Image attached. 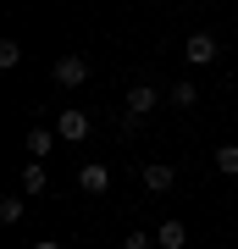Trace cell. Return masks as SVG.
<instances>
[{
	"label": "cell",
	"mask_w": 238,
	"mask_h": 249,
	"mask_svg": "<svg viewBox=\"0 0 238 249\" xmlns=\"http://www.w3.org/2000/svg\"><path fill=\"white\" fill-rule=\"evenodd\" d=\"M161 100H166V94H161L155 83H133V89L122 94V116H133V122L144 127V116H150V111L161 106Z\"/></svg>",
	"instance_id": "6da1fadb"
},
{
	"label": "cell",
	"mask_w": 238,
	"mask_h": 249,
	"mask_svg": "<svg viewBox=\"0 0 238 249\" xmlns=\"http://www.w3.org/2000/svg\"><path fill=\"white\" fill-rule=\"evenodd\" d=\"M89 127H94V122H89V111H78V106H67L61 116H55V139H61V144H83Z\"/></svg>",
	"instance_id": "7a4b0ae2"
},
{
	"label": "cell",
	"mask_w": 238,
	"mask_h": 249,
	"mask_svg": "<svg viewBox=\"0 0 238 249\" xmlns=\"http://www.w3.org/2000/svg\"><path fill=\"white\" fill-rule=\"evenodd\" d=\"M216 55H221V45H216L211 34H188V39H183V61H188V67H211Z\"/></svg>",
	"instance_id": "3957f363"
},
{
	"label": "cell",
	"mask_w": 238,
	"mask_h": 249,
	"mask_svg": "<svg viewBox=\"0 0 238 249\" xmlns=\"http://www.w3.org/2000/svg\"><path fill=\"white\" fill-rule=\"evenodd\" d=\"M78 188H83V194H106V188H111V166H106V160H83V166H78Z\"/></svg>",
	"instance_id": "277c9868"
},
{
	"label": "cell",
	"mask_w": 238,
	"mask_h": 249,
	"mask_svg": "<svg viewBox=\"0 0 238 249\" xmlns=\"http://www.w3.org/2000/svg\"><path fill=\"white\" fill-rule=\"evenodd\" d=\"M139 183H144V194H172V183H177V172L166 166V160H150V166L139 172Z\"/></svg>",
	"instance_id": "5b68a950"
},
{
	"label": "cell",
	"mask_w": 238,
	"mask_h": 249,
	"mask_svg": "<svg viewBox=\"0 0 238 249\" xmlns=\"http://www.w3.org/2000/svg\"><path fill=\"white\" fill-rule=\"evenodd\" d=\"M55 83H61V89H83L89 83V61L83 55H61V61H55Z\"/></svg>",
	"instance_id": "8992f818"
},
{
	"label": "cell",
	"mask_w": 238,
	"mask_h": 249,
	"mask_svg": "<svg viewBox=\"0 0 238 249\" xmlns=\"http://www.w3.org/2000/svg\"><path fill=\"white\" fill-rule=\"evenodd\" d=\"M44 188H50V172H44V160H28V166H22V199H39Z\"/></svg>",
	"instance_id": "52a82bcc"
},
{
	"label": "cell",
	"mask_w": 238,
	"mask_h": 249,
	"mask_svg": "<svg viewBox=\"0 0 238 249\" xmlns=\"http://www.w3.org/2000/svg\"><path fill=\"white\" fill-rule=\"evenodd\" d=\"M155 249H188V227L183 222H161L155 227Z\"/></svg>",
	"instance_id": "ba28073f"
},
{
	"label": "cell",
	"mask_w": 238,
	"mask_h": 249,
	"mask_svg": "<svg viewBox=\"0 0 238 249\" xmlns=\"http://www.w3.org/2000/svg\"><path fill=\"white\" fill-rule=\"evenodd\" d=\"M166 100H172L177 111H194V106H200V83H194V78H183V83H172V89H166Z\"/></svg>",
	"instance_id": "9c48e42d"
},
{
	"label": "cell",
	"mask_w": 238,
	"mask_h": 249,
	"mask_svg": "<svg viewBox=\"0 0 238 249\" xmlns=\"http://www.w3.org/2000/svg\"><path fill=\"white\" fill-rule=\"evenodd\" d=\"M55 150V127H34V133H28V160H44Z\"/></svg>",
	"instance_id": "30bf717a"
},
{
	"label": "cell",
	"mask_w": 238,
	"mask_h": 249,
	"mask_svg": "<svg viewBox=\"0 0 238 249\" xmlns=\"http://www.w3.org/2000/svg\"><path fill=\"white\" fill-rule=\"evenodd\" d=\"M216 172H221V178H238V144H216Z\"/></svg>",
	"instance_id": "8fae6325"
},
{
	"label": "cell",
	"mask_w": 238,
	"mask_h": 249,
	"mask_svg": "<svg viewBox=\"0 0 238 249\" xmlns=\"http://www.w3.org/2000/svg\"><path fill=\"white\" fill-rule=\"evenodd\" d=\"M22 222V194H6L0 199V227H17Z\"/></svg>",
	"instance_id": "7c38bea8"
},
{
	"label": "cell",
	"mask_w": 238,
	"mask_h": 249,
	"mask_svg": "<svg viewBox=\"0 0 238 249\" xmlns=\"http://www.w3.org/2000/svg\"><path fill=\"white\" fill-rule=\"evenodd\" d=\"M122 249H155V232H144V227H128V232H122Z\"/></svg>",
	"instance_id": "4fadbf2b"
},
{
	"label": "cell",
	"mask_w": 238,
	"mask_h": 249,
	"mask_svg": "<svg viewBox=\"0 0 238 249\" xmlns=\"http://www.w3.org/2000/svg\"><path fill=\"white\" fill-rule=\"evenodd\" d=\"M17 61H22V45H17V39H0V67L11 72V67H17Z\"/></svg>",
	"instance_id": "5bb4252c"
},
{
	"label": "cell",
	"mask_w": 238,
	"mask_h": 249,
	"mask_svg": "<svg viewBox=\"0 0 238 249\" xmlns=\"http://www.w3.org/2000/svg\"><path fill=\"white\" fill-rule=\"evenodd\" d=\"M28 249H61V244H55V238H34V244H28Z\"/></svg>",
	"instance_id": "9a60e30c"
}]
</instances>
